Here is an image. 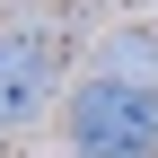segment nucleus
<instances>
[{"instance_id": "nucleus-1", "label": "nucleus", "mask_w": 158, "mask_h": 158, "mask_svg": "<svg viewBox=\"0 0 158 158\" xmlns=\"http://www.w3.org/2000/svg\"><path fill=\"white\" fill-rule=\"evenodd\" d=\"M62 141L70 158H158V88L79 70V88L62 106Z\"/></svg>"}, {"instance_id": "nucleus-2", "label": "nucleus", "mask_w": 158, "mask_h": 158, "mask_svg": "<svg viewBox=\"0 0 158 158\" xmlns=\"http://www.w3.org/2000/svg\"><path fill=\"white\" fill-rule=\"evenodd\" d=\"M53 70H62V53H53L44 35H35V44L18 53L9 70H0V141H18V132H27L35 114L53 106Z\"/></svg>"}, {"instance_id": "nucleus-3", "label": "nucleus", "mask_w": 158, "mask_h": 158, "mask_svg": "<svg viewBox=\"0 0 158 158\" xmlns=\"http://www.w3.org/2000/svg\"><path fill=\"white\" fill-rule=\"evenodd\" d=\"M88 70H106V79H141V88H158V27H114L106 44L88 53Z\"/></svg>"}, {"instance_id": "nucleus-4", "label": "nucleus", "mask_w": 158, "mask_h": 158, "mask_svg": "<svg viewBox=\"0 0 158 158\" xmlns=\"http://www.w3.org/2000/svg\"><path fill=\"white\" fill-rule=\"evenodd\" d=\"M27 44H35V35H0V70H9V62H18Z\"/></svg>"}]
</instances>
